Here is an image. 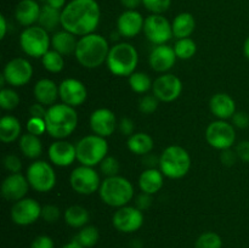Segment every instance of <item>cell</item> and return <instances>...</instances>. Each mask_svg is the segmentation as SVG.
<instances>
[{
    "instance_id": "6da1fadb",
    "label": "cell",
    "mask_w": 249,
    "mask_h": 248,
    "mask_svg": "<svg viewBox=\"0 0 249 248\" xmlns=\"http://www.w3.org/2000/svg\"><path fill=\"white\" fill-rule=\"evenodd\" d=\"M101 11L96 0H71L61 11V26L74 35L94 33L100 23Z\"/></svg>"
},
{
    "instance_id": "7a4b0ae2",
    "label": "cell",
    "mask_w": 249,
    "mask_h": 248,
    "mask_svg": "<svg viewBox=\"0 0 249 248\" xmlns=\"http://www.w3.org/2000/svg\"><path fill=\"white\" fill-rule=\"evenodd\" d=\"M108 41L100 34L91 33L80 36L74 55L78 62L85 68H97L107 61L109 53Z\"/></svg>"
},
{
    "instance_id": "3957f363",
    "label": "cell",
    "mask_w": 249,
    "mask_h": 248,
    "mask_svg": "<svg viewBox=\"0 0 249 248\" xmlns=\"http://www.w3.org/2000/svg\"><path fill=\"white\" fill-rule=\"evenodd\" d=\"M44 121L46 124V131L53 138L63 140L77 128L78 114L74 107L66 104H55L49 106Z\"/></svg>"
},
{
    "instance_id": "277c9868",
    "label": "cell",
    "mask_w": 249,
    "mask_h": 248,
    "mask_svg": "<svg viewBox=\"0 0 249 248\" xmlns=\"http://www.w3.org/2000/svg\"><path fill=\"white\" fill-rule=\"evenodd\" d=\"M107 67L117 77H130L139 63V53L129 43H118L109 49Z\"/></svg>"
},
{
    "instance_id": "5b68a950",
    "label": "cell",
    "mask_w": 249,
    "mask_h": 248,
    "mask_svg": "<svg viewBox=\"0 0 249 248\" xmlns=\"http://www.w3.org/2000/svg\"><path fill=\"white\" fill-rule=\"evenodd\" d=\"M99 194L102 202L107 206L121 208L128 206L129 202L133 199L134 186L128 179L116 175V177H106L101 182Z\"/></svg>"
},
{
    "instance_id": "8992f818",
    "label": "cell",
    "mask_w": 249,
    "mask_h": 248,
    "mask_svg": "<svg viewBox=\"0 0 249 248\" xmlns=\"http://www.w3.org/2000/svg\"><path fill=\"white\" fill-rule=\"evenodd\" d=\"M191 157L184 147L172 145L165 148L160 157V169L169 179H180L189 173Z\"/></svg>"
},
{
    "instance_id": "52a82bcc",
    "label": "cell",
    "mask_w": 249,
    "mask_h": 248,
    "mask_svg": "<svg viewBox=\"0 0 249 248\" xmlns=\"http://www.w3.org/2000/svg\"><path fill=\"white\" fill-rule=\"evenodd\" d=\"M77 148V159L82 165L95 167L100 164L108 153V143L106 138L96 135L84 136L75 145Z\"/></svg>"
},
{
    "instance_id": "ba28073f",
    "label": "cell",
    "mask_w": 249,
    "mask_h": 248,
    "mask_svg": "<svg viewBox=\"0 0 249 248\" xmlns=\"http://www.w3.org/2000/svg\"><path fill=\"white\" fill-rule=\"evenodd\" d=\"M51 39L49 32L40 26L27 27L19 35V45L23 53L31 57H43L49 51Z\"/></svg>"
},
{
    "instance_id": "9c48e42d",
    "label": "cell",
    "mask_w": 249,
    "mask_h": 248,
    "mask_svg": "<svg viewBox=\"0 0 249 248\" xmlns=\"http://www.w3.org/2000/svg\"><path fill=\"white\" fill-rule=\"evenodd\" d=\"M26 177L32 189L38 192L51 191L56 184L55 170L45 160H34L27 168Z\"/></svg>"
},
{
    "instance_id": "30bf717a",
    "label": "cell",
    "mask_w": 249,
    "mask_h": 248,
    "mask_svg": "<svg viewBox=\"0 0 249 248\" xmlns=\"http://www.w3.org/2000/svg\"><path fill=\"white\" fill-rule=\"evenodd\" d=\"M207 142L216 150H228L236 141L235 126L226 121L212 122L206 130Z\"/></svg>"
},
{
    "instance_id": "8fae6325",
    "label": "cell",
    "mask_w": 249,
    "mask_h": 248,
    "mask_svg": "<svg viewBox=\"0 0 249 248\" xmlns=\"http://www.w3.org/2000/svg\"><path fill=\"white\" fill-rule=\"evenodd\" d=\"M70 182L72 189L79 195H92L101 186L100 175L92 167L79 165L71 173Z\"/></svg>"
},
{
    "instance_id": "7c38bea8",
    "label": "cell",
    "mask_w": 249,
    "mask_h": 248,
    "mask_svg": "<svg viewBox=\"0 0 249 248\" xmlns=\"http://www.w3.org/2000/svg\"><path fill=\"white\" fill-rule=\"evenodd\" d=\"M143 33L146 38L155 45H163L172 39V23L163 15L152 14L146 17L143 23Z\"/></svg>"
},
{
    "instance_id": "4fadbf2b",
    "label": "cell",
    "mask_w": 249,
    "mask_h": 248,
    "mask_svg": "<svg viewBox=\"0 0 249 248\" xmlns=\"http://www.w3.org/2000/svg\"><path fill=\"white\" fill-rule=\"evenodd\" d=\"M112 224L119 232L133 233L138 231L143 224V214L136 207L124 206L117 209L112 216Z\"/></svg>"
},
{
    "instance_id": "5bb4252c",
    "label": "cell",
    "mask_w": 249,
    "mask_h": 248,
    "mask_svg": "<svg viewBox=\"0 0 249 248\" xmlns=\"http://www.w3.org/2000/svg\"><path fill=\"white\" fill-rule=\"evenodd\" d=\"M2 75L7 84L16 88L23 87L28 84L33 77V67L26 58L16 57L6 63Z\"/></svg>"
},
{
    "instance_id": "9a60e30c",
    "label": "cell",
    "mask_w": 249,
    "mask_h": 248,
    "mask_svg": "<svg viewBox=\"0 0 249 248\" xmlns=\"http://www.w3.org/2000/svg\"><path fill=\"white\" fill-rule=\"evenodd\" d=\"M41 208L34 198H22L11 208V219L16 225L28 226L41 218Z\"/></svg>"
},
{
    "instance_id": "2e32d148",
    "label": "cell",
    "mask_w": 249,
    "mask_h": 248,
    "mask_svg": "<svg viewBox=\"0 0 249 248\" xmlns=\"http://www.w3.org/2000/svg\"><path fill=\"white\" fill-rule=\"evenodd\" d=\"M153 95L162 102H172L181 95L182 83L177 75L163 74L153 82Z\"/></svg>"
},
{
    "instance_id": "e0dca14e",
    "label": "cell",
    "mask_w": 249,
    "mask_h": 248,
    "mask_svg": "<svg viewBox=\"0 0 249 248\" xmlns=\"http://www.w3.org/2000/svg\"><path fill=\"white\" fill-rule=\"evenodd\" d=\"M58 91H60V99L62 100V104L71 107L80 106L84 104L88 97V90L85 85L74 78H67L62 80L58 85Z\"/></svg>"
},
{
    "instance_id": "ac0fdd59",
    "label": "cell",
    "mask_w": 249,
    "mask_h": 248,
    "mask_svg": "<svg viewBox=\"0 0 249 248\" xmlns=\"http://www.w3.org/2000/svg\"><path fill=\"white\" fill-rule=\"evenodd\" d=\"M90 128L96 135L108 138L117 128L116 114L108 108H97L90 116Z\"/></svg>"
},
{
    "instance_id": "d6986e66",
    "label": "cell",
    "mask_w": 249,
    "mask_h": 248,
    "mask_svg": "<svg viewBox=\"0 0 249 248\" xmlns=\"http://www.w3.org/2000/svg\"><path fill=\"white\" fill-rule=\"evenodd\" d=\"M29 182L27 177L15 173L10 174L5 177V180L1 184V195L7 201H19L24 198L29 189Z\"/></svg>"
},
{
    "instance_id": "ffe728a7",
    "label": "cell",
    "mask_w": 249,
    "mask_h": 248,
    "mask_svg": "<svg viewBox=\"0 0 249 248\" xmlns=\"http://www.w3.org/2000/svg\"><path fill=\"white\" fill-rule=\"evenodd\" d=\"M143 23L145 19L140 12L136 10H126L117 19L118 34L124 38H134L143 31Z\"/></svg>"
},
{
    "instance_id": "44dd1931",
    "label": "cell",
    "mask_w": 249,
    "mask_h": 248,
    "mask_svg": "<svg viewBox=\"0 0 249 248\" xmlns=\"http://www.w3.org/2000/svg\"><path fill=\"white\" fill-rule=\"evenodd\" d=\"M49 158L57 167H68L77 159V148L68 141L57 140L49 147Z\"/></svg>"
},
{
    "instance_id": "7402d4cb",
    "label": "cell",
    "mask_w": 249,
    "mask_h": 248,
    "mask_svg": "<svg viewBox=\"0 0 249 248\" xmlns=\"http://www.w3.org/2000/svg\"><path fill=\"white\" fill-rule=\"evenodd\" d=\"M177 53L174 48L169 45H156L150 53V66L153 71L160 73H164L173 68L177 61Z\"/></svg>"
},
{
    "instance_id": "603a6c76",
    "label": "cell",
    "mask_w": 249,
    "mask_h": 248,
    "mask_svg": "<svg viewBox=\"0 0 249 248\" xmlns=\"http://www.w3.org/2000/svg\"><path fill=\"white\" fill-rule=\"evenodd\" d=\"M209 108L216 118L226 121L232 118L233 114L236 113V102L230 95L225 92H218L209 101Z\"/></svg>"
},
{
    "instance_id": "cb8c5ba5",
    "label": "cell",
    "mask_w": 249,
    "mask_h": 248,
    "mask_svg": "<svg viewBox=\"0 0 249 248\" xmlns=\"http://www.w3.org/2000/svg\"><path fill=\"white\" fill-rule=\"evenodd\" d=\"M41 7L36 0H21L15 10L16 21L21 26L31 27L39 21Z\"/></svg>"
},
{
    "instance_id": "d4e9b609",
    "label": "cell",
    "mask_w": 249,
    "mask_h": 248,
    "mask_svg": "<svg viewBox=\"0 0 249 248\" xmlns=\"http://www.w3.org/2000/svg\"><path fill=\"white\" fill-rule=\"evenodd\" d=\"M34 97L36 101L41 105H48V106H53L55 105L56 100L60 96V91H58V87L53 80L44 78V79L38 80L34 85Z\"/></svg>"
},
{
    "instance_id": "484cf974",
    "label": "cell",
    "mask_w": 249,
    "mask_h": 248,
    "mask_svg": "<svg viewBox=\"0 0 249 248\" xmlns=\"http://www.w3.org/2000/svg\"><path fill=\"white\" fill-rule=\"evenodd\" d=\"M164 184V175L157 168H147L141 173L139 177V187L142 192L148 195H155L162 189Z\"/></svg>"
},
{
    "instance_id": "4316f807",
    "label": "cell",
    "mask_w": 249,
    "mask_h": 248,
    "mask_svg": "<svg viewBox=\"0 0 249 248\" xmlns=\"http://www.w3.org/2000/svg\"><path fill=\"white\" fill-rule=\"evenodd\" d=\"M173 35L178 39L190 38L196 28L195 17L190 12H181L174 18L172 23Z\"/></svg>"
},
{
    "instance_id": "83f0119b",
    "label": "cell",
    "mask_w": 249,
    "mask_h": 248,
    "mask_svg": "<svg viewBox=\"0 0 249 248\" xmlns=\"http://www.w3.org/2000/svg\"><path fill=\"white\" fill-rule=\"evenodd\" d=\"M78 40L75 39L74 34L70 33L67 31H60L56 32L51 38V45H53V50L60 53L61 55H70L75 51L77 48Z\"/></svg>"
},
{
    "instance_id": "f1b7e54d",
    "label": "cell",
    "mask_w": 249,
    "mask_h": 248,
    "mask_svg": "<svg viewBox=\"0 0 249 248\" xmlns=\"http://www.w3.org/2000/svg\"><path fill=\"white\" fill-rule=\"evenodd\" d=\"M21 134V123L14 116H4L0 119V140L5 143L16 141Z\"/></svg>"
},
{
    "instance_id": "f546056e",
    "label": "cell",
    "mask_w": 249,
    "mask_h": 248,
    "mask_svg": "<svg viewBox=\"0 0 249 248\" xmlns=\"http://www.w3.org/2000/svg\"><path fill=\"white\" fill-rule=\"evenodd\" d=\"M126 146L134 155L146 156L152 151L153 139L146 133H134L133 135L129 136Z\"/></svg>"
},
{
    "instance_id": "4dcf8cb0",
    "label": "cell",
    "mask_w": 249,
    "mask_h": 248,
    "mask_svg": "<svg viewBox=\"0 0 249 248\" xmlns=\"http://www.w3.org/2000/svg\"><path fill=\"white\" fill-rule=\"evenodd\" d=\"M66 224L71 228L82 229L88 225V221L90 219V214L87 208L82 206H71L68 207L63 214Z\"/></svg>"
},
{
    "instance_id": "1f68e13d",
    "label": "cell",
    "mask_w": 249,
    "mask_h": 248,
    "mask_svg": "<svg viewBox=\"0 0 249 248\" xmlns=\"http://www.w3.org/2000/svg\"><path fill=\"white\" fill-rule=\"evenodd\" d=\"M19 148L27 158L36 159L43 152V143H41L39 136L27 133L19 138Z\"/></svg>"
},
{
    "instance_id": "d6a6232c",
    "label": "cell",
    "mask_w": 249,
    "mask_h": 248,
    "mask_svg": "<svg viewBox=\"0 0 249 248\" xmlns=\"http://www.w3.org/2000/svg\"><path fill=\"white\" fill-rule=\"evenodd\" d=\"M39 26L43 27L48 32L53 31L58 24H61V10L44 5L41 7L40 16H39Z\"/></svg>"
},
{
    "instance_id": "836d02e7",
    "label": "cell",
    "mask_w": 249,
    "mask_h": 248,
    "mask_svg": "<svg viewBox=\"0 0 249 248\" xmlns=\"http://www.w3.org/2000/svg\"><path fill=\"white\" fill-rule=\"evenodd\" d=\"M99 229L95 228L94 225H85L84 228L80 229L74 240L84 248H92L99 242Z\"/></svg>"
},
{
    "instance_id": "e575fe53",
    "label": "cell",
    "mask_w": 249,
    "mask_h": 248,
    "mask_svg": "<svg viewBox=\"0 0 249 248\" xmlns=\"http://www.w3.org/2000/svg\"><path fill=\"white\" fill-rule=\"evenodd\" d=\"M41 63L44 68L51 73H58L65 67V60L62 55L55 50H49L45 55L41 57Z\"/></svg>"
},
{
    "instance_id": "d590c367",
    "label": "cell",
    "mask_w": 249,
    "mask_h": 248,
    "mask_svg": "<svg viewBox=\"0 0 249 248\" xmlns=\"http://www.w3.org/2000/svg\"><path fill=\"white\" fill-rule=\"evenodd\" d=\"M129 85L131 90L138 94H145L152 88L153 83L151 82L150 77L143 72H134L129 77Z\"/></svg>"
},
{
    "instance_id": "8d00e7d4",
    "label": "cell",
    "mask_w": 249,
    "mask_h": 248,
    "mask_svg": "<svg viewBox=\"0 0 249 248\" xmlns=\"http://www.w3.org/2000/svg\"><path fill=\"white\" fill-rule=\"evenodd\" d=\"M175 53H177L178 58L181 60H189L192 56L196 53L197 45L191 38H184V39H178V41L174 45Z\"/></svg>"
},
{
    "instance_id": "74e56055",
    "label": "cell",
    "mask_w": 249,
    "mask_h": 248,
    "mask_svg": "<svg viewBox=\"0 0 249 248\" xmlns=\"http://www.w3.org/2000/svg\"><path fill=\"white\" fill-rule=\"evenodd\" d=\"M223 240L220 236L213 231L201 233L195 242V248H221Z\"/></svg>"
},
{
    "instance_id": "f35d334b",
    "label": "cell",
    "mask_w": 249,
    "mask_h": 248,
    "mask_svg": "<svg viewBox=\"0 0 249 248\" xmlns=\"http://www.w3.org/2000/svg\"><path fill=\"white\" fill-rule=\"evenodd\" d=\"M19 105V96L15 90L2 88L0 91V107L5 111L15 109Z\"/></svg>"
},
{
    "instance_id": "ab89813d",
    "label": "cell",
    "mask_w": 249,
    "mask_h": 248,
    "mask_svg": "<svg viewBox=\"0 0 249 248\" xmlns=\"http://www.w3.org/2000/svg\"><path fill=\"white\" fill-rule=\"evenodd\" d=\"M100 170L106 177H116L119 172V162L112 156H107L101 163H100Z\"/></svg>"
},
{
    "instance_id": "60d3db41",
    "label": "cell",
    "mask_w": 249,
    "mask_h": 248,
    "mask_svg": "<svg viewBox=\"0 0 249 248\" xmlns=\"http://www.w3.org/2000/svg\"><path fill=\"white\" fill-rule=\"evenodd\" d=\"M172 0H142V5L152 14L162 15L170 7Z\"/></svg>"
},
{
    "instance_id": "b9f144b4",
    "label": "cell",
    "mask_w": 249,
    "mask_h": 248,
    "mask_svg": "<svg viewBox=\"0 0 249 248\" xmlns=\"http://www.w3.org/2000/svg\"><path fill=\"white\" fill-rule=\"evenodd\" d=\"M158 104H160V100L155 95H145L141 97L139 102V109L143 114H151L158 108Z\"/></svg>"
},
{
    "instance_id": "7bdbcfd3",
    "label": "cell",
    "mask_w": 249,
    "mask_h": 248,
    "mask_svg": "<svg viewBox=\"0 0 249 248\" xmlns=\"http://www.w3.org/2000/svg\"><path fill=\"white\" fill-rule=\"evenodd\" d=\"M27 130L28 133L33 134V135L40 136L46 131V124L44 118H36V117H31L27 122Z\"/></svg>"
},
{
    "instance_id": "ee69618b",
    "label": "cell",
    "mask_w": 249,
    "mask_h": 248,
    "mask_svg": "<svg viewBox=\"0 0 249 248\" xmlns=\"http://www.w3.org/2000/svg\"><path fill=\"white\" fill-rule=\"evenodd\" d=\"M61 211L58 207L53 206V204H46L41 208V218L49 224H53L60 219Z\"/></svg>"
},
{
    "instance_id": "f6af8a7d",
    "label": "cell",
    "mask_w": 249,
    "mask_h": 248,
    "mask_svg": "<svg viewBox=\"0 0 249 248\" xmlns=\"http://www.w3.org/2000/svg\"><path fill=\"white\" fill-rule=\"evenodd\" d=\"M4 167L7 172H10L11 174H15V173H19L22 168V162L19 159V157H17L16 155H7L5 156L4 160Z\"/></svg>"
},
{
    "instance_id": "bcb514c9",
    "label": "cell",
    "mask_w": 249,
    "mask_h": 248,
    "mask_svg": "<svg viewBox=\"0 0 249 248\" xmlns=\"http://www.w3.org/2000/svg\"><path fill=\"white\" fill-rule=\"evenodd\" d=\"M29 248H55V243L50 236L39 235L32 241Z\"/></svg>"
},
{
    "instance_id": "7dc6e473",
    "label": "cell",
    "mask_w": 249,
    "mask_h": 248,
    "mask_svg": "<svg viewBox=\"0 0 249 248\" xmlns=\"http://www.w3.org/2000/svg\"><path fill=\"white\" fill-rule=\"evenodd\" d=\"M231 119H232V125L236 128L246 129L249 126V114L247 112H236Z\"/></svg>"
},
{
    "instance_id": "c3c4849f",
    "label": "cell",
    "mask_w": 249,
    "mask_h": 248,
    "mask_svg": "<svg viewBox=\"0 0 249 248\" xmlns=\"http://www.w3.org/2000/svg\"><path fill=\"white\" fill-rule=\"evenodd\" d=\"M237 153L236 151H232L231 148H228V150H224L221 151V155H220V160L225 167H232L233 164L236 163L237 160Z\"/></svg>"
},
{
    "instance_id": "681fc988",
    "label": "cell",
    "mask_w": 249,
    "mask_h": 248,
    "mask_svg": "<svg viewBox=\"0 0 249 248\" xmlns=\"http://www.w3.org/2000/svg\"><path fill=\"white\" fill-rule=\"evenodd\" d=\"M152 204V195H148L142 192V194L139 195L135 199V207L139 208L140 211H146V209L150 208V206Z\"/></svg>"
},
{
    "instance_id": "f907efd6",
    "label": "cell",
    "mask_w": 249,
    "mask_h": 248,
    "mask_svg": "<svg viewBox=\"0 0 249 248\" xmlns=\"http://www.w3.org/2000/svg\"><path fill=\"white\" fill-rule=\"evenodd\" d=\"M236 153H237L238 159L242 162L249 163V140L241 141L237 146H236Z\"/></svg>"
},
{
    "instance_id": "816d5d0a",
    "label": "cell",
    "mask_w": 249,
    "mask_h": 248,
    "mask_svg": "<svg viewBox=\"0 0 249 248\" xmlns=\"http://www.w3.org/2000/svg\"><path fill=\"white\" fill-rule=\"evenodd\" d=\"M118 126H119V130H121V133L125 136L133 135L134 129H135V126H134V122L131 121L130 118H126V117L122 118V121L119 122Z\"/></svg>"
},
{
    "instance_id": "f5cc1de1",
    "label": "cell",
    "mask_w": 249,
    "mask_h": 248,
    "mask_svg": "<svg viewBox=\"0 0 249 248\" xmlns=\"http://www.w3.org/2000/svg\"><path fill=\"white\" fill-rule=\"evenodd\" d=\"M46 111L48 109L44 107V105L39 104V102L29 107V114H31V117H36V118H45Z\"/></svg>"
},
{
    "instance_id": "db71d44e",
    "label": "cell",
    "mask_w": 249,
    "mask_h": 248,
    "mask_svg": "<svg viewBox=\"0 0 249 248\" xmlns=\"http://www.w3.org/2000/svg\"><path fill=\"white\" fill-rule=\"evenodd\" d=\"M122 5L126 10H135L140 4H142V0H121Z\"/></svg>"
},
{
    "instance_id": "11a10c76",
    "label": "cell",
    "mask_w": 249,
    "mask_h": 248,
    "mask_svg": "<svg viewBox=\"0 0 249 248\" xmlns=\"http://www.w3.org/2000/svg\"><path fill=\"white\" fill-rule=\"evenodd\" d=\"M46 5L51 7H55V9L61 10L66 6V0H46Z\"/></svg>"
},
{
    "instance_id": "9f6ffc18",
    "label": "cell",
    "mask_w": 249,
    "mask_h": 248,
    "mask_svg": "<svg viewBox=\"0 0 249 248\" xmlns=\"http://www.w3.org/2000/svg\"><path fill=\"white\" fill-rule=\"evenodd\" d=\"M143 162H145V164L148 165V168H155V165L157 164V163L160 164V159H157V158H155L153 156H150V155L145 156Z\"/></svg>"
},
{
    "instance_id": "6f0895ef",
    "label": "cell",
    "mask_w": 249,
    "mask_h": 248,
    "mask_svg": "<svg viewBox=\"0 0 249 248\" xmlns=\"http://www.w3.org/2000/svg\"><path fill=\"white\" fill-rule=\"evenodd\" d=\"M0 29H1V34H0V38L4 39L5 35H6V32H7V22H6V18H5L4 15H1L0 16Z\"/></svg>"
},
{
    "instance_id": "680465c9",
    "label": "cell",
    "mask_w": 249,
    "mask_h": 248,
    "mask_svg": "<svg viewBox=\"0 0 249 248\" xmlns=\"http://www.w3.org/2000/svg\"><path fill=\"white\" fill-rule=\"evenodd\" d=\"M61 248H84V247H83V246H80L75 240H73V241H71V242L65 243V245H63Z\"/></svg>"
},
{
    "instance_id": "91938a15",
    "label": "cell",
    "mask_w": 249,
    "mask_h": 248,
    "mask_svg": "<svg viewBox=\"0 0 249 248\" xmlns=\"http://www.w3.org/2000/svg\"><path fill=\"white\" fill-rule=\"evenodd\" d=\"M243 53H245V56L247 57V60L249 61V36L246 39L245 44H243Z\"/></svg>"
},
{
    "instance_id": "94428289",
    "label": "cell",
    "mask_w": 249,
    "mask_h": 248,
    "mask_svg": "<svg viewBox=\"0 0 249 248\" xmlns=\"http://www.w3.org/2000/svg\"><path fill=\"white\" fill-rule=\"evenodd\" d=\"M36 1H46V0H36Z\"/></svg>"
}]
</instances>
